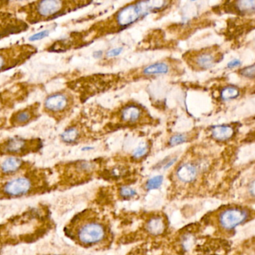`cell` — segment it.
Masks as SVG:
<instances>
[{"mask_svg":"<svg viewBox=\"0 0 255 255\" xmlns=\"http://www.w3.org/2000/svg\"><path fill=\"white\" fill-rule=\"evenodd\" d=\"M89 3L81 1L41 0L23 5L20 11L24 14L26 23L33 25L54 20Z\"/></svg>","mask_w":255,"mask_h":255,"instance_id":"1","label":"cell"},{"mask_svg":"<svg viewBox=\"0 0 255 255\" xmlns=\"http://www.w3.org/2000/svg\"><path fill=\"white\" fill-rule=\"evenodd\" d=\"M67 234L83 246H96L107 237V228L100 219L81 214L73 219L67 228Z\"/></svg>","mask_w":255,"mask_h":255,"instance_id":"2","label":"cell"},{"mask_svg":"<svg viewBox=\"0 0 255 255\" xmlns=\"http://www.w3.org/2000/svg\"><path fill=\"white\" fill-rule=\"evenodd\" d=\"M37 52L36 47L29 44H16L0 48V73L23 65Z\"/></svg>","mask_w":255,"mask_h":255,"instance_id":"3","label":"cell"},{"mask_svg":"<svg viewBox=\"0 0 255 255\" xmlns=\"http://www.w3.org/2000/svg\"><path fill=\"white\" fill-rule=\"evenodd\" d=\"M74 99L70 92L59 91L48 95L43 104V111L56 121H62L71 113Z\"/></svg>","mask_w":255,"mask_h":255,"instance_id":"4","label":"cell"},{"mask_svg":"<svg viewBox=\"0 0 255 255\" xmlns=\"http://www.w3.org/2000/svg\"><path fill=\"white\" fill-rule=\"evenodd\" d=\"M43 147L41 139L11 137L0 141V155L21 157L39 151Z\"/></svg>","mask_w":255,"mask_h":255,"instance_id":"5","label":"cell"},{"mask_svg":"<svg viewBox=\"0 0 255 255\" xmlns=\"http://www.w3.org/2000/svg\"><path fill=\"white\" fill-rule=\"evenodd\" d=\"M36 186L33 174L14 177L1 184L0 195L8 198H20L30 195Z\"/></svg>","mask_w":255,"mask_h":255,"instance_id":"6","label":"cell"},{"mask_svg":"<svg viewBox=\"0 0 255 255\" xmlns=\"http://www.w3.org/2000/svg\"><path fill=\"white\" fill-rule=\"evenodd\" d=\"M249 219L248 210L240 207H229L219 213V223L225 231H233Z\"/></svg>","mask_w":255,"mask_h":255,"instance_id":"7","label":"cell"},{"mask_svg":"<svg viewBox=\"0 0 255 255\" xmlns=\"http://www.w3.org/2000/svg\"><path fill=\"white\" fill-rule=\"evenodd\" d=\"M28 28V23L24 20L11 13L0 11V39L26 32Z\"/></svg>","mask_w":255,"mask_h":255,"instance_id":"8","label":"cell"},{"mask_svg":"<svg viewBox=\"0 0 255 255\" xmlns=\"http://www.w3.org/2000/svg\"><path fill=\"white\" fill-rule=\"evenodd\" d=\"M40 104L35 103L26 108L17 110L10 118V125L13 128L26 126L35 122L40 116Z\"/></svg>","mask_w":255,"mask_h":255,"instance_id":"9","label":"cell"},{"mask_svg":"<svg viewBox=\"0 0 255 255\" xmlns=\"http://www.w3.org/2000/svg\"><path fill=\"white\" fill-rule=\"evenodd\" d=\"M141 17V11L137 3H132L124 7L118 12L116 20L119 26L125 28L133 24Z\"/></svg>","mask_w":255,"mask_h":255,"instance_id":"10","label":"cell"},{"mask_svg":"<svg viewBox=\"0 0 255 255\" xmlns=\"http://www.w3.org/2000/svg\"><path fill=\"white\" fill-rule=\"evenodd\" d=\"M25 162L15 156H8L0 164V173L2 175L11 176L23 169Z\"/></svg>","mask_w":255,"mask_h":255,"instance_id":"11","label":"cell"},{"mask_svg":"<svg viewBox=\"0 0 255 255\" xmlns=\"http://www.w3.org/2000/svg\"><path fill=\"white\" fill-rule=\"evenodd\" d=\"M198 175V169L193 164L186 162L182 164L176 171L177 178L182 183H189L193 182Z\"/></svg>","mask_w":255,"mask_h":255,"instance_id":"12","label":"cell"},{"mask_svg":"<svg viewBox=\"0 0 255 255\" xmlns=\"http://www.w3.org/2000/svg\"><path fill=\"white\" fill-rule=\"evenodd\" d=\"M195 66L201 70H207L211 68L217 62V56L210 50L201 52V53L195 55Z\"/></svg>","mask_w":255,"mask_h":255,"instance_id":"13","label":"cell"},{"mask_svg":"<svg viewBox=\"0 0 255 255\" xmlns=\"http://www.w3.org/2000/svg\"><path fill=\"white\" fill-rule=\"evenodd\" d=\"M212 136L219 141H228L232 138L234 129L230 125H217L212 127Z\"/></svg>","mask_w":255,"mask_h":255,"instance_id":"14","label":"cell"},{"mask_svg":"<svg viewBox=\"0 0 255 255\" xmlns=\"http://www.w3.org/2000/svg\"><path fill=\"white\" fill-rule=\"evenodd\" d=\"M141 109L133 104L127 106L121 113L122 120L125 122H128V123H135L141 119Z\"/></svg>","mask_w":255,"mask_h":255,"instance_id":"15","label":"cell"},{"mask_svg":"<svg viewBox=\"0 0 255 255\" xmlns=\"http://www.w3.org/2000/svg\"><path fill=\"white\" fill-rule=\"evenodd\" d=\"M137 5L141 11V17L147 15L151 12L160 11L165 8L168 2L164 1H144L136 2Z\"/></svg>","mask_w":255,"mask_h":255,"instance_id":"16","label":"cell"},{"mask_svg":"<svg viewBox=\"0 0 255 255\" xmlns=\"http://www.w3.org/2000/svg\"><path fill=\"white\" fill-rule=\"evenodd\" d=\"M81 132L77 127L69 126L60 135L62 142L68 144H76L80 138Z\"/></svg>","mask_w":255,"mask_h":255,"instance_id":"17","label":"cell"},{"mask_svg":"<svg viewBox=\"0 0 255 255\" xmlns=\"http://www.w3.org/2000/svg\"><path fill=\"white\" fill-rule=\"evenodd\" d=\"M147 230L151 235H160L165 230V221L159 216L152 218L147 222Z\"/></svg>","mask_w":255,"mask_h":255,"instance_id":"18","label":"cell"},{"mask_svg":"<svg viewBox=\"0 0 255 255\" xmlns=\"http://www.w3.org/2000/svg\"><path fill=\"white\" fill-rule=\"evenodd\" d=\"M169 71V65L165 62H156L145 67L142 73L146 76L162 75L168 74Z\"/></svg>","mask_w":255,"mask_h":255,"instance_id":"19","label":"cell"},{"mask_svg":"<svg viewBox=\"0 0 255 255\" xmlns=\"http://www.w3.org/2000/svg\"><path fill=\"white\" fill-rule=\"evenodd\" d=\"M234 7L239 13L241 14H250L254 13L255 9V0H246V1H238L235 2Z\"/></svg>","mask_w":255,"mask_h":255,"instance_id":"20","label":"cell"},{"mask_svg":"<svg viewBox=\"0 0 255 255\" xmlns=\"http://www.w3.org/2000/svg\"><path fill=\"white\" fill-rule=\"evenodd\" d=\"M221 98L223 101H230L236 99L240 95V90L238 88L234 86H227L221 91Z\"/></svg>","mask_w":255,"mask_h":255,"instance_id":"21","label":"cell"},{"mask_svg":"<svg viewBox=\"0 0 255 255\" xmlns=\"http://www.w3.org/2000/svg\"><path fill=\"white\" fill-rule=\"evenodd\" d=\"M162 182H163V177L162 175L155 176L147 180L146 183V188L147 190L159 189L162 186Z\"/></svg>","mask_w":255,"mask_h":255,"instance_id":"22","label":"cell"},{"mask_svg":"<svg viewBox=\"0 0 255 255\" xmlns=\"http://www.w3.org/2000/svg\"><path fill=\"white\" fill-rule=\"evenodd\" d=\"M188 137L186 136L185 134L183 133H177L175 135H172L171 138H169L168 141V144L171 147L174 146L179 145V144H183L187 141Z\"/></svg>","mask_w":255,"mask_h":255,"instance_id":"23","label":"cell"},{"mask_svg":"<svg viewBox=\"0 0 255 255\" xmlns=\"http://www.w3.org/2000/svg\"><path fill=\"white\" fill-rule=\"evenodd\" d=\"M239 73H240L242 77H246V78L254 79L255 78V65L243 68V69L240 70Z\"/></svg>","mask_w":255,"mask_h":255,"instance_id":"24","label":"cell"},{"mask_svg":"<svg viewBox=\"0 0 255 255\" xmlns=\"http://www.w3.org/2000/svg\"><path fill=\"white\" fill-rule=\"evenodd\" d=\"M137 192L129 186H122L120 189L121 196L124 198H131L136 195Z\"/></svg>","mask_w":255,"mask_h":255,"instance_id":"25","label":"cell"},{"mask_svg":"<svg viewBox=\"0 0 255 255\" xmlns=\"http://www.w3.org/2000/svg\"><path fill=\"white\" fill-rule=\"evenodd\" d=\"M147 153V146L146 144H140L132 153V156L135 159H140Z\"/></svg>","mask_w":255,"mask_h":255,"instance_id":"26","label":"cell"},{"mask_svg":"<svg viewBox=\"0 0 255 255\" xmlns=\"http://www.w3.org/2000/svg\"><path fill=\"white\" fill-rule=\"evenodd\" d=\"M50 31L46 30L41 31V32H38V33L34 34L32 36L29 37V41L31 42H34V41H40V40L44 39V38H47L50 35Z\"/></svg>","mask_w":255,"mask_h":255,"instance_id":"27","label":"cell"},{"mask_svg":"<svg viewBox=\"0 0 255 255\" xmlns=\"http://www.w3.org/2000/svg\"><path fill=\"white\" fill-rule=\"evenodd\" d=\"M122 52H123V48L122 47L112 49V50H110L107 52V56L108 58L116 57V56H119Z\"/></svg>","mask_w":255,"mask_h":255,"instance_id":"28","label":"cell"},{"mask_svg":"<svg viewBox=\"0 0 255 255\" xmlns=\"http://www.w3.org/2000/svg\"><path fill=\"white\" fill-rule=\"evenodd\" d=\"M241 65L242 62L240 59H233V60L230 61V62H228V65H227V68H229V69H232V68L240 67Z\"/></svg>","mask_w":255,"mask_h":255,"instance_id":"29","label":"cell"},{"mask_svg":"<svg viewBox=\"0 0 255 255\" xmlns=\"http://www.w3.org/2000/svg\"><path fill=\"white\" fill-rule=\"evenodd\" d=\"M177 158H173V159H170L169 161H168V162H166V163L163 166V169L166 170L168 169V168H169L170 167L172 166L173 165H174V163H175L176 161H177Z\"/></svg>","mask_w":255,"mask_h":255,"instance_id":"30","label":"cell"},{"mask_svg":"<svg viewBox=\"0 0 255 255\" xmlns=\"http://www.w3.org/2000/svg\"><path fill=\"white\" fill-rule=\"evenodd\" d=\"M103 56H104V52L102 50H97V51L94 52L93 56L95 59H101Z\"/></svg>","mask_w":255,"mask_h":255,"instance_id":"31","label":"cell"},{"mask_svg":"<svg viewBox=\"0 0 255 255\" xmlns=\"http://www.w3.org/2000/svg\"><path fill=\"white\" fill-rule=\"evenodd\" d=\"M94 147H91V146H86V147H83L82 150L83 151H89V150H93Z\"/></svg>","mask_w":255,"mask_h":255,"instance_id":"32","label":"cell"}]
</instances>
